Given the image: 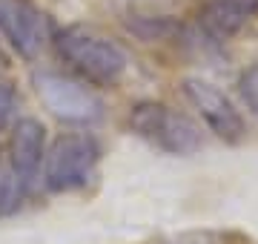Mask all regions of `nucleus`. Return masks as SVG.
<instances>
[{
  "label": "nucleus",
  "instance_id": "nucleus-1",
  "mask_svg": "<svg viewBox=\"0 0 258 244\" xmlns=\"http://www.w3.org/2000/svg\"><path fill=\"white\" fill-rule=\"evenodd\" d=\"M55 46L60 60L92 86H115L126 72V52L89 26H66L57 32Z\"/></svg>",
  "mask_w": 258,
  "mask_h": 244
},
{
  "label": "nucleus",
  "instance_id": "nucleus-2",
  "mask_svg": "<svg viewBox=\"0 0 258 244\" xmlns=\"http://www.w3.org/2000/svg\"><path fill=\"white\" fill-rule=\"evenodd\" d=\"M101 164V144L92 132L57 135L43 158V184L49 193H72L92 181Z\"/></svg>",
  "mask_w": 258,
  "mask_h": 244
},
{
  "label": "nucleus",
  "instance_id": "nucleus-3",
  "mask_svg": "<svg viewBox=\"0 0 258 244\" xmlns=\"http://www.w3.org/2000/svg\"><path fill=\"white\" fill-rule=\"evenodd\" d=\"M129 127L138 138L149 141L152 147L169 152V155H189L201 147L198 124L189 121L184 112L158 101L135 103L129 112Z\"/></svg>",
  "mask_w": 258,
  "mask_h": 244
},
{
  "label": "nucleus",
  "instance_id": "nucleus-4",
  "mask_svg": "<svg viewBox=\"0 0 258 244\" xmlns=\"http://www.w3.org/2000/svg\"><path fill=\"white\" fill-rule=\"evenodd\" d=\"M35 86L46 109L60 121L92 127L103 118V101L86 86V81H75L57 72H40L35 78Z\"/></svg>",
  "mask_w": 258,
  "mask_h": 244
},
{
  "label": "nucleus",
  "instance_id": "nucleus-5",
  "mask_svg": "<svg viewBox=\"0 0 258 244\" xmlns=\"http://www.w3.org/2000/svg\"><path fill=\"white\" fill-rule=\"evenodd\" d=\"M0 40L23 60H35L52 40L49 18L32 0H0Z\"/></svg>",
  "mask_w": 258,
  "mask_h": 244
},
{
  "label": "nucleus",
  "instance_id": "nucleus-6",
  "mask_svg": "<svg viewBox=\"0 0 258 244\" xmlns=\"http://www.w3.org/2000/svg\"><path fill=\"white\" fill-rule=\"evenodd\" d=\"M181 89H184L186 101L198 109L201 121L210 127L212 135H218L227 144L244 138V118L218 86H212L210 81H201V78H186Z\"/></svg>",
  "mask_w": 258,
  "mask_h": 244
},
{
  "label": "nucleus",
  "instance_id": "nucleus-7",
  "mask_svg": "<svg viewBox=\"0 0 258 244\" xmlns=\"http://www.w3.org/2000/svg\"><path fill=\"white\" fill-rule=\"evenodd\" d=\"M9 158V167L18 172V178L23 184H32L46 158V127L37 118H20L12 124Z\"/></svg>",
  "mask_w": 258,
  "mask_h": 244
},
{
  "label": "nucleus",
  "instance_id": "nucleus-8",
  "mask_svg": "<svg viewBox=\"0 0 258 244\" xmlns=\"http://www.w3.org/2000/svg\"><path fill=\"white\" fill-rule=\"evenodd\" d=\"M198 23H201L212 38L227 40L232 35H238L241 29L249 23V18H244L230 0H201L198 6Z\"/></svg>",
  "mask_w": 258,
  "mask_h": 244
},
{
  "label": "nucleus",
  "instance_id": "nucleus-9",
  "mask_svg": "<svg viewBox=\"0 0 258 244\" xmlns=\"http://www.w3.org/2000/svg\"><path fill=\"white\" fill-rule=\"evenodd\" d=\"M26 196V184L12 167H0V216H12Z\"/></svg>",
  "mask_w": 258,
  "mask_h": 244
},
{
  "label": "nucleus",
  "instance_id": "nucleus-10",
  "mask_svg": "<svg viewBox=\"0 0 258 244\" xmlns=\"http://www.w3.org/2000/svg\"><path fill=\"white\" fill-rule=\"evenodd\" d=\"M18 106H20V98H18V89L12 84L9 78L0 75V130L15 124L18 118Z\"/></svg>",
  "mask_w": 258,
  "mask_h": 244
},
{
  "label": "nucleus",
  "instance_id": "nucleus-11",
  "mask_svg": "<svg viewBox=\"0 0 258 244\" xmlns=\"http://www.w3.org/2000/svg\"><path fill=\"white\" fill-rule=\"evenodd\" d=\"M238 92H241V98H244V103H247V109L258 118V64L247 66V69L241 72Z\"/></svg>",
  "mask_w": 258,
  "mask_h": 244
},
{
  "label": "nucleus",
  "instance_id": "nucleus-12",
  "mask_svg": "<svg viewBox=\"0 0 258 244\" xmlns=\"http://www.w3.org/2000/svg\"><path fill=\"white\" fill-rule=\"evenodd\" d=\"M164 244H227L221 235L215 233H186V235H175V238H166Z\"/></svg>",
  "mask_w": 258,
  "mask_h": 244
},
{
  "label": "nucleus",
  "instance_id": "nucleus-13",
  "mask_svg": "<svg viewBox=\"0 0 258 244\" xmlns=\"http://www.w3.org/2000/svg\"><path fill=\"white\" fill-rule=\"evenodd\" d=\"M230 3L241 12V15H244V18H249V20L258 15V0H230Z\"/></svg>",
  "mask_w": 258,
  "mask_h": 244
}]
</instances>
